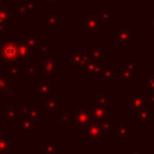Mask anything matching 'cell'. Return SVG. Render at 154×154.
<instances>
[{"instance_id": "obj_1", "label": "cell", "mask_w": 154, "mask_h": 154, "mask_svg": "<svg viewBox=\"0 0 154 154\" xmlns=\"http://www.w3.org/2000/svg\"><path fill=\"white\" fill-rule=\"evenodd\" d=\"M0 63L4 65H11L20 63V53L17 36H5L0 42Z\"/></svg>"}, {"instance_id": "obj_2", "label": "cell", "mask_w": 154, "mask_h": 154, "mask_svg": "<svg viewBox=\"0 0 154 154\" xmlns=\"http://www.w3.org/2000/svg\"><path fill=\"white\" fill-rule=\"evenodd\" d=\"M137 40V32L130 25H114L113 46L117 48L130 47Z\"/></svg>"}, {"instance_id": "obj_3", "label": "cell", "mask_w": 154, "mask_h": 154, "mask_svg": "<svg viewBox=\"0 0 154 154\" xmlns=\"http://www.w3.org/2000/svg\"><path fill=\"white\" fill-rule=\"evenodd\" d=\"M148 90H132L129 96L125 97V107L131 113H137L148 106Z\"/></svg>"}, {"instance_id": "obj_4", "label": "cell", "mask_w": 154, "mask_h": 154, "mask_svg": "<svg viewBox=\"0 0 154 154\" xmlns=\"http://www.w3.org/2000/svg\"><path fill=\"white\" fill-rule=\"evenodd\" d=\"M81 29L85 31L89 37H96L99 32L103 30V25L100 22L97 14L83 13L81 17Z\"/></svg>"}, {"instance_id": "obj_5", "label": "cell", "mask_w": 154, "mask_h": 154, "mask_svg": "<svg viewBox=\"0 0 154 154\" xmlns=\"http://www.w3.org/2000/svg\"><path fill=\"white\" fill-rule=\"evenodd\" d=\"M70 116L71 120L70 123L76 126V129L82 130L87 125H89L93 122V114H91V107L90 108H83V107H71L70 108Z\"/></svg>"}, {"instance_id": "obj_6", "label": "cell", "mask_w": 154, "mask_h": 154, "mask_svg": "<svg viewBox=\"0 0 154 154\" xmlns=\"http://www.w3.org/2000/svg\"><path fill=\"white\" fill-rule=\"evenodd\" d=\"M119 76L126 85H130L137 78V69H136V59L126 58L123 63L119 64Z\"/></svg>"}, {"instance_id": "obj_7", "label": "cell", "mask_w": 154, "mask_h": 154, "mask_svg": "<svg viewBox=\"0 0 154 154\" xmlns=\"http://www.w3.org/2000/svg\"><path fill=\"white\" fill-rule=\"evenodd\" d=\"M103 134L101 131V128L99 125V123L96 122H91L89 125H87L85 128L82 129V135H81V140L82 141H91L93 146L96 147L99 144L100 141L103 140Z\"/></svg>"}, {"instance_id": "obj_8", "label": "cell", "mask_w": 154, "mask_h": 154, "mask_svg": "<svg viewBox=\"0 0 154 154\" xmlns=\"http://www.w3.org/2000/svg\"><path fill=\"white\" fill-rule=\"evenodd\" d=\"M59 66H60V60L59 58H55L53 52H48L47 54L43 55V61H42L43 75L58 76L60 73Z\"/></svg>"}, {"instance_id": "obj_9", "label": "cell", "mask_w": 154, "mask_h": 154, "mask_svg": "<svg viewBox=\"0 0 154 154\" xmlns=\"http://www.w3.org/2000/svg\"><path fill=\"white\" fill-rule=\"evenodd\" d=\"M37 95L41 97L54 95V76L43 75V77L37 81Z\"/></svg>"}, {"instance_id": "obj_10", "label": "cell", "mask_w": 154, "mask_h": 154, "mask_svg": "<svg viewBox=\"0 0 154 154\" xmlns=\"http://www.w3.org/2000/svg\"><path fill=\"white\" fill-rule=\"evenodd\" d=\"M17 18L16 8H12L8 2H5L4 6L0 8V25L4 28L5 31L11 30V20Z\"/></svg>"}, {"instance_id": "obj_11", "label": "cell", "mask_w": 154, "mask_h": 154, "mask_svg": "<svg viewBox=\"0 0 154 154\" xmlns=\"http://www.w3.org/2000/svg\"><path fill=\"white\" fill-rule=\"evenodd\" d=\"M88 61H89V57L87 52L82 51L81 47H77L76 51L70 55V67L72 70H82Z\"/></svg>"}, {"instance_id": "obj_12", "label": "cell", "mask_w": 154, "mask_h": 154, "mask_svg": "<svg viewBox=\"0 0 154 154\" xmlns=\"http://www.w3.org/2000/svg\"><path fill=\"white\" fill-rule=\"evenodd\" d=\"M16 129L19 130L23 136H29L32 134L34 130L37 129V119L30 117H22L16 124Z\"/></svg>"}, {"instance_id": "obj_13", "label": "cell", "mask_w": 154, "mask_h": 154, "mask_svg": "<svg viewBox=\"0 0 154 154\" xmlns=\"http://www.w3.org/2000/svg\"><path fill=\"white\" fill-rule=\"evenodd\" d=\"M116 71H114V64L113 63H103L101 66V70L93 76L94 81H111L114 78Z\"/></svg>"}, {"instance_id": "obj_14", "label": "cell", "mask_w": 154, "mask_h": 154, "mask_svg": "<svg viewBox=\"0 0 154 154\" xmlns=\"http://www.w3.org/2000/svg\"><path fill=\"white\" fill-rule=\"evenodd\" d=\"M2 113H4V119L5 124H17L19 119L22 118V113L19 107H1Z\"/></svg>"}, {"instance_id": "obj_15", "label": "cell", "mask_w": 154, "mask_h": 154, "mask_svg": "<svg viewBox=\"0 0 154 154\" xmlns=\"http://www.w3.org/2000/svg\"><path fill=\"white\" fill-rule=\"evenodd\" d=\"M18 37V45H19V53H20V64H26L30 58H32V51L30 49L26 36H17Z\"/></svg>"}, {"instance_id": "obj_16", "label": "cell", "mask_w": 154, "mask_h": 154, "mask_svg": "<svg viewBox=\"0 0 154 154\" xmlns=\"http://www.w3.org/2000/svg\"><path fill=\"white\" fill-rule=\"evenodd\" d=\"M59 102H60V97L59 96L52 95V96L43 97L42 108H43L45 113H59L60 112Z\"/></svg>"}, {"instance_id": "obj_17", "label": "cell", "mask_w": 154, "mask_h": 154, "mask_svg": "<svg viewBox=\"0 0 154 154\" xmlns=\"http://www.w3.org/2000/svg\"><path fill=\"white\" fill-rule=\"evenodd\" d=\"M108 106L106 105H97V103H93L91 106V114H93V122H96V123H100L108 117Z\"/></svg>"}, {"instance_id": "obj_18", "label": "cell", "mask_w": 154, "mask_h": 154, "mask_svg": "<svg viewBox=\"0 0 154 154\" xmlns=\"http://www.w3.org/2000/svg\"><path fill=\"white\" fill-rule=\"evenodd\" d=\"M130 130H131V124H124V125L117 124L113 134V138L116 141H130L131 140Z\"/></svg>"}, {"instance_id": "obj_19", "label": "cell", "mask_w": 154, "mask_h": 154, "mask_svg": "<svg viewBox=\"0 0 154 154\" xmlns=\"http://www.w3.org/2000/svg\"><path fill=\"white\" fill-rule=\"evenodd\" d=\"M17 149V142L11 136L5 135L0 138V154H11Z\"/></svg>"}, {"instance_id": "obj_20", "label": "cell", "mask_w": 154, "mask_h": 154, "mask_svg": "<svg viewBox=\"0 0 154 154\" xmlns=\"http://www.w3.org/2000/svg\"><path fill=\"white\" fill-rule=\"evenodd\" d=\"M136 123L137 124H152L153 123V108L149 105L136 113Z\"/></svg>"}, {"instance_id": "obj_21", "label": "cell", "mask_w": 154, "mask_h": 154, "mask_svg": "<svg viewBox=\"0 0 154 154\" xmlns=\"http://www.w3.org/2000/svg\"><path fill=\"white\" fill-rule=\"evenodd\" d=\"M60 142L58 140H45L42 142V154H59Z\"/></svg>"}, {"instance_id": "obj_22", "label": "cell", "mask_w": 154, "mask_h": 154, "mask_svg": "<svg viewBox=\"0 0 154 154\" xmlns=\"http://www.w3.org/2000/svg\"><path fill=\"white\" fill-rule=\"evenodd\" d=\"M59 19L60 16L58 13H45L42 17V23L45 26L48 28L49 31H53L55 26L59 24Z\"/></svg>"}, {"instance_id": "obj_23", "label": "cell", "mask_w": 154, "mask_h": 154, "mask_svg": "<svg viewBox=\"0 0 154 154\" xmlns=\"http://www.w3.org/2000/svg\"><path fill=\"white\" fill-rule=\"evenodd\" d=\"M99 125H100L101 131H102V134H103L105 136H108V135H109V136H111V135L113 136L114 130H116V126H117L114 118H107V119L100 122Z\"/></svg>"}, {"instance_id": "obj_24", "label": "cell", "mask_w": 154, "mask_h": 154, "mask_svg": "<svg viewBox=\"0 0 154 154\" xmlns=\"http://www.w3.org/2000/svg\"><path fill=\"white\" fill-rule=\"evenodd\" d=\"M87 54L90 60L97 61L100 64H103V48L102 47H88Z\"/></svg>"}, {"instance_id": "obj_25", "label": "cell", "mask_w": 154, "mask_h": 154, "mask_svg": "<svg viewBox=\"0 0 154 154\" xmlns=\"http://www.w3.org/2000/svg\"><path fill=\"white\" fill-rule=\"evenodd\" d=\"M101 66H102V64L89 59V61H88L87 65L81 70V72H82V75H88V76H91V77H93V76H95V75L101 70Z\"/></svg>"}, {"instance_id": "obj_26", "label": "cell", "mask_w": 154, "mask_h": 154, "mask_svg": "<svg viewBox=\"0 0 154 154\" xmlns=\"http://www.w3.org/2000/svg\"><path fill=\"white\" fill-rule=\"evenodd\" d=\"M20 70H22V64L20 63L11 64V65H5V67H4V71H5L7 78L10 81H14L18 77V75L20 73Z\"/></svg>"}, {"instance_id": "obj_27", "label": "cell", "mask_w": 154, "mask_h": 154, "mask_svg": "<svg viewBox=\"0 0 154 154\" xmlns=\"http://www.w3.org/2000/svg\"><path fill=\"white\" fill-rule=\"evenodd\" d=\"M96 14H97V17H99V19H100V22L102 23L103 26H107L111 23V20L114 19V14L108 12L107 10H103V8H99Z\"/></svg>"}, {"instance_id": "obj_28", "label": "cell", "mask_w": 154, "mask_h": 154, "mask_svg": "<svg viewBox=\"0 0 154 154\" xmlns=\"http://www.w3.org/2000/svg\"><path fill=\"white\" fill-rule=\"evenodd\" d=\"M43 114H45V111H43V108L42 107H38V105H37V102L36 101H34L32 103H31V106H30V109H29V114H28V117H30V118H34V119H42L43 118Z\"/></svg>"}, {"instance_id": "obj_29", "label": "cell", "mask_w": 154, "mask_h": 154, "mask_svg": "<svg viewBox=\"0 0 154 154\" xmlns=\"http://www.w3.org/2000/svg\"><path fill=\"white\" fill-rule=\"evenodd\" d=\"M26 42H28L30 49L32 51V53L38 52V43H40V41H38V38L36 36H34L31 30L26 31Z\"/></svg>"}, {"instance_id": "obj_30", "label": "cell", "mask_w": 154, "mask_h": 154, "mask_svg": "<svg viewBox=\"0 0 154 154\" xmlns=\"http://www.w3.org/2000/svg\"><path fill=\"white\" fill-rule=\"evenodd\" d=\"M14 8L17 11V14H19L20 19L22 20H25L28 18V14H29V11H28V7H26V4H20V2H17L14 5Z\"/></svg>"}, {"instance_id": "obj_31", "label": "cell", "mask_w": 154, "mask_h": 154, "mask_svg": "<svg viewBox=\"0 0 154 154\" xmlns=\"http://www.w3.org/2000/svg\"><path fill=\"white\" fill-rule=\"evenodd\" d=\"M93 103L106 105V106H108V103H109V99H108V96L105 95V93H103L102 90H99L97 94H96V96L93 97Z\"/></svg>"}, {"instance_id": "obj_32", "label": "cell", "mask_w": 154, "mask_h": 154, "mask_svg": "<svg viewBox=\"0 0 154 154\" xmlns=\"http://www.w3.org/2000/svg\"><path fill=\"white\" fill-rule=\"evenodd\" d=\"M10 87V79L7 78L4 69L0 70V93L4 91L5 89H7Z\"/></svg>"}, {"instance_id": "obj_33", "label": "cell", "mask_w": 154, "mask_h": 154, "mask_svg": "<svg viewBox=\"0 0 154 154\" xmlns=\"http://www.w3.org/2000/svg\"><path fill=\"white\" fill-rule=\"evenodd\" d=\"M26 7L29 14H36L38 11V1L37 0H26Z\"/></svg>"}, {"instance_id": "obj_34", "label": "cell", "mask_w": 154, "mask_h": 154, "mask_svg": "<svg viewBox=\"0 0 154 154\" xmlns=\"http://www.w3.org/2000/svg\"><path fill=\"white\" fill-rule=\"evenodd\" d=\"M37 70H42V63H40V64L35 63V64H30V65H28V66H26V75L34 76V75L36 73Z\"/></svg>"}, {"instance_id": "obj_35", "label": "cell", "mask_w": 154, "mask_h": 154, "mask_svg": "<svg viewBox=\"0 0 154 154\" xmlns=\"http://www.w3.org/2000/svg\"><path fill=\"white\" fill-rule=\"evenodd\" d=\"M38 52L42 55L47 54L49 52V43L46 42V41H40V43H38Z\"/></svg>"}, {"instance_id": "obj_36", "label": "cell", "mask_w": 154, "mask_h": 154, "mask_svg": "<svg viewBox=\"0 0 154 154\" xmlns=\"http://www.w3.org/2000/svg\"><path fill=\"white\" fill-rule=\"evenodd\" d=\"M19 109H20L22 117H28V114H29V109H30V106H29L25 101H22V102H20V106H19Z\"/></svg>"}, {"instance_id": "obj_37", "label": "cell", "mask_w": 154, "mask_h": 154, "mask_svg": "<svg viewBox=\"0 0 154 154\" xmlns=\"http://www.w3.org/2000/svg\"><path fill=\"white\" fill-rule=\"evenodd\" d=\"M10 101L11 102H19V101H22V91L20 90H16L10 96Z\"/></svg>"}, {"instance_id": "obj_38", "label": "cell", "mask_w": 154, "mask_h": 154, "mask_svg": "<svg viewBox=\"0 0 154 154\" xmlns=\"http://www.w3.org/2000/svg\"><path fill=\"white\" fill-rule=\"evenodd\" d=\"M59 120H60V123H63V124L70 123V120H71L70 113H61V114L59 116Z\"/></svg>"}, {"instance_id": "obj_39", "label": "cell", "mask_w": 154, "mask_h": 154, "mask_svg": "<svg viewBox=\"0 0 154 154\" xmlns=\"http://www.w3.org/2000/svg\"><path fill=\"white\" fill-rule=\"evenodd\" d=\"M6 134H5V124H0V138L4 137Z\"/></svg>"}, {"instance_id": "obj_40", "label": "cell", "mask_w": 154, "mask_h": 154, "mask_svg": "<svg viewBox=\"0 0 154 154\" xmlns=\"http://www.w3.org/2000/svg\"><path fill=\"white\" fill-rule=\"evenodd\" d=\"M0 124H5V119H4V113H2V109L0 107Z\"/></svg>"}, {"instance_id": "obj_41", "label": "cell", "mask_w": 154, "mask_h": 154, "mask_svg": "<svg viewBox=\"0 0 154 154\" xmlns=\"http://www.w3.org/2000/svg\"><path fill=\"white\" fill-rule=\"evenodd\" d=\"M5 32H6V31H5L4 28L0 25V37H5Z\"/></svg>"}, {"instance_id": "obj_42", "label": "cell", "mask_w": 154, "mask_h": 154, "mask_svg": "<svg viewBox=\"0 0 154 154\" xmlns=\"http://www.w3.org/2000/svg\"><path fill=\"white\" fill-rule=\"evenodd\" d=\"M153 22H154V19H148V20H147V25H148V26H152V25H153Z\"/></svg>"}, {"instance_id": "obj_43", "label": "cell", "mask_w": 154, "mask_h": 154, "mask_svg": "<svg viewBox=\"0 0 154 154\" xmlns=\"http://www.w3.org/2000/svg\"><path fill=\"white\" fill-rule=\"evenodd\" d=\"M125 2H126V4H136L137 0H125Z\"/></svg>"}, {"instance_id": "obj_44", "label": "cell", "mask_w": 154, "mask_h": 154, "mask_svg": "<svg viewBox=\"0 0 154 154\" xmlns=\"http://www.w3.org/2000/svg\"><path fill=\"white\" fill-rule=\"evenodd\" d=\"M82 1V4H91L93 2V0H81Z\"/></svg>"}, {"instance_id": "obj_45", "label": "cell", "mask_w": 154, "mask_h": 154, "mask_svg": "<svg viewBox=\"0 0 154 154\" xmlns=\"http://www.w3.org/2000/svg\"><path fill=\"white\" fill-rule=\"evenodd\" d=\"M43 2L45 4H52V2H54V0H43Z\"/></svg>"}, {"instance_id": "obj_46", "label": "cell", "mask_w": 154, "mask_h": 154, "mask_svg": "<svg viewBox=\"0 0 154 154\" xmlns=\"http://www.w3.org/2000/svg\"><path fill=\"white\" fill-rule=\"evenodd\" d=\"M130 154H142V153H141L140 150H132V152H131Z\"/></svg>"}, {"instance_id": "obj_47", "label": "cell", "mask_w": 154, "mask_h": 154, "mask_svg": "<svg viewBox=\"0 0 154 154\" xmlns=\"http://www.w3.org/2000/svg\"><path fill=\"white\" fill-rule=\"evenodd\" d=\"M54 2H58V4H64L65 0H54Z\"/></svg>"}, {"instance_id": "obj_48", "label": "cell", "mask_w": 154, "mask_h": 154, "mask_svg": "<svg viewBox=\"0 0 154 154\" xmlns=\"http://www.w3.org/2000/svg\"><path fill=\"white\" fill-rule=\"evenodd\" d=\"M152 35L154 36V22H153V25H152Z\"/></svg>"}, {"instance_id": "obj_49", "label": "cell", "mask_w": 154, "mask_h": 154, "mask_svg": "<svg viewBox=\"0 0 154 154\" xmlns=\"http://www.w3.org/2000/svg\"><path fill=\"white\" fill-rule=\"evenodd\" d=\"M4 4H5V2H4V0H0V8L4 6Z\"/></svg>"}, {"instance_id": "obj_50", "label": "cell", "mask_w": 154, "mask_h": 154, "mask_svg": "<svg viewBox=\"0 0 154 154\" xmlns=\"http://www.w3.org/2000/svg\"><path fill=\"white\" fill-rule=\"evenodd\" d=\"M152 93H153V94H154V89H153V90H152Z\"/></svg>"}]
</instances>
